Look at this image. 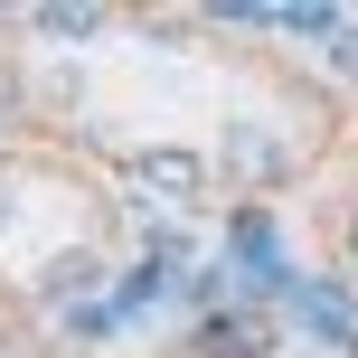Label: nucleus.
<instances>
[{"instance_id": "nucleus-1", "label": "nucleus", "mask_w": 358, "mask_h": 358, "mask_svg": "<svg viewBox=\"0 0 358 358\" xmlns=\"http://www.w3.org/2000/svg\"><path fill=\"white\" fill-rule=\"evenodd\" d=\"M273 349V311H208L198 321V358H264Z\"/></svg>"}, {"instance_id": "nucleus-2", "label": "nucleus", "mask_w": 358, "mask_h": 358, "mask_svg": "<svg viewBox=\"0 0 358 358\" xmlns=\"http://www.w3.org/2000/svg\"><path fill=\"white\" fill-rule=\"evenodd\" d=\"M94 283H104V255H85V245H76V255H48V264H38V302H48V311H76Z\"/></svg>"}, {"instance_id": "nucleus-3", "label": "nucleus", "mask_w": 358, "mask_h": 358, "mask_svg": "<svg viewBox=\"0 0 358 358\" xmlns=\"http://www.w3.org/2000/svg\"><path fill=\"white\" fill-rule=\"evenodd\" d=\"M132 179H142V189H161V198H198V189H208V161H198V151H142Z\"/></svg>"}, {"instance_id": "nucleus-4", "label": "nucleus", "mask_w": 358, "mask_h": 358, "mask_svg": "<svg viewBox=\"0 0 358 358\" xmlns=\"http://www.w3.org/2000/svg\"><path fill=\"white\" fill-rule=\"evenodd\" d=\"M292 302H302V321L321 330L330 349H349V340H358V302H349L340 283H311V292H292Z\"/></svg>"}, {"instance_id": "nucleus-5", "label": "nucleus", "mask_w": 358, "mask_h": 358, "mask_svg": "<svg viewBox=\"0 0 358 358\" xmlns=\"http://www.w3.org/2000/svg\"><path fill=\"white\" fill-rule=\"evenodd\" d=\"M227 151H236V170H245V179H273V170H283V142H264L255 123H236V132H227Z\"/></svg>"}, {"instance_id": "nucleus-6", "label": "nucleus", "mask_w": 358, "mask_h": 358, "mask_svg": "<svg viewBox=\"0 0 358 358\" xmlns=\"http://www.w3.org/2000/svg\"><path fill=\"white\" fill-rule=\"evenodd\" d=\"M104 29V10H85V0H57V10H38V38H94Z\"/></svg>"}, {"instance_id": "nucleus-7", "label": "nucleus", "mask_w": 358, "mask_h": 358, "mask_svg": "<svg viewBox=\"0 0 358 358\" xmlns=\"http://www.w3.org/2000/svg\"><path fill=\"white\" fill-rule=\"evenodd\" d=\"M273 29H292V38H340V10H321V0H311V10H273Z\"/></svg>"}, {"instance_id": "nucleus-8", "label": "nucleus", "mask_w": 358, "mask_h": 358, "mask_svg": "<svg viewBox=\"0 0 358 358\" xmlns=\"http://www.w3.org/2000/svg\"><path fill=\"white\" fill-rule=\"evenodd\" d=\"M330 66H340L349 85H358V29H349V19H340V38H330Z\"/></svg>"}, {"instance_id": "nucleus-9", "label": "nucleus", "mask_w": 358, "mask_h": 358, "mask_svg": "<svg viewBox=\"0 0 358 358\" xmlns=\"http://www.w3.org/2000/svg\"><path fill=\"white\" fill-rule=\"evenodd\" d=\"M349 255H358V217H349Z\"/></svg>"}, {"instance_id": "nucleus-10", "label": "nucleus", "mask_w": 358, "mask_h": 358, "mask_svg": "<svg viewBox=\"0 0 358 358\" xmlns=\"http://www.w3.org/2000/svg\"><path fill=\"white\" fill-rule=\"evenodd\" d=\"M0 217H10V208H0Z\"/></svg>"}]
</instances>
